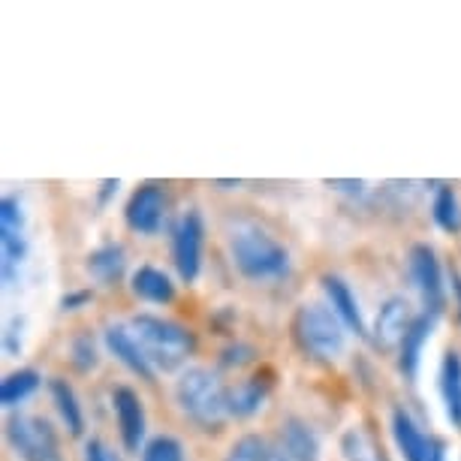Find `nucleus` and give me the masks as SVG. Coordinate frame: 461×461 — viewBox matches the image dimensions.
I'll return each instance as SVG.
<instances>
[{
    "label": "nucleus",
    "instance_id": "obj_1",
    "mask_svg": "<svg viewBox=\"0 0 461 461\" xmlns=\"http://www.w3.org/2000/svg\"><path fill=\"white\" fill-rule=\"evenodd\" d=\"M230 259L245 281L268 284L290 275V250L259 223H236L226 239Z\"/></svg>",
    "mask_w": 461,
    "mask_h": 461
},
{
    "label": "nucleus",
    "instance_id": "obj_2",
    "mask_svg": "<svg viewBox=\"0 0 461 461\" xmlns=\"http://www.w3.org/2000/svg\"><path fill=\"white\" fill-rule=\"evenodd\" d=\"M230 386H223V380L208 368H185L176 380V404L181 413L187 416L196 429L203 431H221L226 420H230Z\"/></svg>",
    "mask_w": 461,
    "mask_h": 461
},
{
    "label": "nucleus",
    "instance_id": "obj_3",
    "mask_svg": "<svg viewBox=\"0 0 461 461\" xmlns=\"http://www.w3.org/2000/svg\"><path fill=\"white\" fill-rule=\"evenodd\" d=\"M290 332H293V341L304 359L335 362L338 356H344L347 329L341 320L335 317V311L329 308V304H320V302L299 304L293 314Z\"/></svg>",
    "mask_w": 461,
    "mask_h": 461
},
{
    "label": "nucleus",
    "instance_id": "obj_4",
    "mask_svg": "<svg viewBox=\"0 0 461 461\" xmlns=\"http://www.w3.org/2000/svg\"><path fill=\"white\" fill-rule=\"evenodd\" d=\"M130 332L136 335V341L142 344L145 356L158 371L181 368L196 350V338L187 326L158 314H136L130 320Z\"/></svg>",
    "mask_w": 461,
    "mask_h": 461
},
{
    "label": "nucleus",
    "instance_id": "obj_5",
    "mask_svg": "<svg viewBox=\"0 0 461 461\" xmlns=\"http://www.w3.org/2000/svg\"><path fill=\"white\" fill-rule=\"evenodd\" d=\"M6 443L19 461H64L58 431L33 413H13L6 420Z\"/></svg>",
    "mask_w": 461,
    "mask_h": 461
},
{
    "label": "nucleus",
    "instance_id": "obj_6",
    "mask_svg": "<svg viewBox=\"0 0 461 461\" xmlns=\"http://www.w3.org/2000/svg\"><path fill=\"white\" fill-rule=\"evenodd\" d=\"M28 259V214L19 196L0 199V277L4 286H15Z\"/></svg>",
    "mask_w": 461,
    "mask_h": 461
},
{
    "label": "nucleus",
    "instance_id": "obj_7",
    "mask_svg": "<svg viewBox=\"0 0 461 461\" xmlns=\"http://www.w3.org/2000/svg\"><path fill=\"white\" fill-rule=\"evenodd\" d=\"M407 277H411L413 290L420 295L425 314L440 317V311L447 308V277H443L438 250L425 245V241L413 245L411 254H407Z\"/></svg>",
    "mask_w": 461,
    "mask_h": 461
},
{
    "label": "nucleus",
    "instance_id": "obj_8",
    "mask_svg": "<svg viewBox=\"0 0 461 461\" xmlns=\"http://www.w3.org/2000/svg\"><path fill=\"white\" fill-rule=\"evenodd\" d=\"M203 248H205V221L196 208L178 214L172 226V263L185 284H194L203 272Z\"/></svg>",
    "mask_w": 461,
    "mask_h": 461
},
{
    "label": "nucleus",
    "instance_id": "obj_9",
    "mask_svg": "<svg viewBox=\"0 0 461 461\" xmlns=\"http://www.w3.org/2000/svg\"><path fill=\"white\" fill-rule=\"evenodd\" d=\"M167 208H169V199L163 185L148 181V185H139L133 190V196L127 199L124 221L139 236H158L163 230V223H167Z\"/></svg>",
    "mask_w": 461,
    "mask_h": 461
},
{
    "label": "nucleus",
    "instance_id": "obj_10",
    "mask_svg": "<svg viewBox=\"0 0 461 461\" xmlns=\"http://www.w3.org/2000/svg\"><path fill=\"white\" fill-rule=\"evenodd\" d=\"M413 320L416 314H413L411 302H407L404 295H389V299L380 304L377 317H374V329H371L374 347L383 353H393V350L398 353L404 335L411 332Z\"/></svg>",
    "mask_w": 461,
    "mask_h": 461
},
{
    "label": "nucleus",
    "instance_id": "obj_11",
    "mask_svg": "<svg viewBox=\"0 0 461 461\" xmlns=\"http://www.w3.org/2000/svg\"><path fill=\"white\" fill-rule=\"evenodd\" d=\"M112 413H115L121 443L127 452H142L145 449V434H148V420H145V407L136 389L130 386H115L112 389Z\"/></svg>",
    "mask_w": 461,
    "mask_h": 461
},
{
    "label": "nucleus",
    "instance_id": "obj_12",
    "mask_svg": "<svg viewBox=\"0 0 461 461\" xmlns=\"http://www.w3.org/2000/svg\"><path fill=\"white\" fill-rule=\"evenodd\" d=\"M103 347H106L130 374H136L139 380L154 383V377H158V368H154L151 359L145 356L142 344L136 341V335L130 332V326H121V323L106 326V332H103Z\"/></svg>",
    "mask_w": 461,
    "mask_h": 461
},
{
    "label": "nucleus",
    "instance_id": "obj_13",
    "mask_svg": "<svg viewBox=\"0 0 461 461\" xmlns=\"http://www.w3.org/2000/svg\"><path fill=\"white\" fill-rule=\"evenodd\" d=\"M393 438L404 461H431L434 447H438V440L431 434H425V429L413 420V413L407 407H395L393 411Z\"/></svg>",
    "mask_w": 461,
    "mask_h": 461
},
{
    "label": "nucleus",
    "instance_id": "obj_14",
    "mask_svg": "<svg viewBox=\"0 0 461 461\" xmlns=\"http://www.w3.org/2000/svg\"><path fill=\"white\" fill-rule=\"evenodd\" d=\"M323 293H326V304L335 311V317L341 320L347 332H353L356 338H368V326H365V317H362V308H359V299H356L353 286L338 275H326L323 281Z\"/></svg>",
    "mask_w": 461,
    "mask_h": 461
},
{
    "label": "nucleus",
    "instance_id": "obj_15",
    "mask_svg": "<svg viewBox=\"0 0 461 461\" xmlns=\"http://www.w3.org/2000/svg\"><path fill=\"white\" fill-rule=\"evenodd\" d=\"M434 323H438V317L431 314H416L411 332L404 335L402 347H398V371L404 374L407 383H416L420 377V362H422V350L425 344L431 341V332H434Z\"/></svg>",
    "mask_w": 461,
    "mask_h": 461
},
{
    "label": "nucleus",
    "instance_id": "obj_16",
    "mask_svg": "<svg viewBox=\"0 0 461 461\" xmlns=\"http://www.w3.org/2000/svg\"><path fill=\"white\" fill-rule=\"evenodd\" d=\"M85 272L91 275V281L100 286H115L127 272V250L118 241H106V245L94 248L88 259H85Z\"/></svg>",
    "mask_w": 461,
    "mask_h": 461
},
{
    "label": "nucleus",
    "instance_id": "obj_17",
    "mask_svg": "<svg viewBox=\"0 0 461 461\" xmlns=\"http://www.w3.org/2000/svg\"><path fill=\"white\" fill-rule=\"evenodd\" d=\"M277 438H281V449L293 461H320V434L299 416H286Z\"/></svg>",
    "mask_w": 461,
    "mask_h": 461
},
{
    "label": "nucleus",
    "instance_id": "obj_18",
    "mask_svg": "<svg viewBox=\"0 0 461 461\" xmlns=\"http://www.w3.org/2000/svg\"><path fill=\"white\" fill-rule=\"evenodd\" d=\"M130 290H133L136 299H142L148 304H169L176 299V284L158 266H139L130 275Z\"/></svg>",
    "mask_w": 461,
    "mask_h": 461
},
{
    "label": "nucleus",
    "instance_id": "obj_19",
    "mask_svg": "<svg viewBox=\"0 0 461 461\" xmlns=\"http://www.w3.org/2000/svg\"><path fill=\"white\" fill-rule=\"evenodd\" d=\"M266 398H268L266 380H259V377L239 380L236 386H230V395H226L230 416L232 420H250V416H257L266 407Z\"/></svg>",
    "mask_w": 461,
    "mask_h": 461
},
{
    "label": "nucleus",
    "instance_id": "obj_20",
    "mask_svg": "<svg viewBox=\"0 0 461 461\" xmlns=\"http://www.w3.org/2000/svg\"><path fill=\"white\" fill-rule=\"evenodd\" d=\"M440 398L447 420L461 429V356L456 350L443 353L440 362Z\"/></svg>",
    "mask_w": 461,
    "mask_h": 461
},
{
    "label": "nucleus",
    "instance_id": "obj_21",
    "mask_svg": "<svg viewBox=\"0 0 461 461\" xmlns=\"http://www.w3.org/2000/svg\"><path fill=\"white\" fill-rule=\"evenodd\" d=\"M49 393H51V402H55V411L60 416V422H64V429L73 434V438H82L85 434V411L79 404L76 389L69 386L64 377H51Z\"/></svg>",
    "mask_w": 461,
    "mask_h": 461
},
{
    "label": "nucleus",
    "instance_id": "obj_22",
    "mask_svg": "<svg viewBox=\"0 0 461 461\" xmlns=\"http://www.w3.org/2000/svg\"><path fill=\"white\" fill-rule=\"evenodd\" d=\"M341 456L344 461H389L380 438L365 425H350L341 434Z\"/></svg>",
    "mask_w": 461,
    "mask_h": 461
},
{
    "label": "nucleus",
    "instance_id": "obj_23",
    "mask_svg": "<svg viewBox=\"0 0 461 461\" xmlns=\"http://www.w3.org/2000/svg\"><path fill=\"white\" fill-rule=\"evenodd\" d=\"M40 386H42V377H40V371H33V368H19L13 374H6L4 383H0V404H4L6 411H15V407L28 402Z\"/></svg>",
    "mask_w": 461,
    "mask_h": 461
},
{
    "label": "nucleus",
    "instance_id": "obj_24",
    "mask_svg": "<svg viewBox=\"0 0 461 461\" xmlns=\"http://www.w3.org/2000/svg\"><path fill=\"white\" fill-rule=\"evenodd\" d=\"M431 217H434V223H438L443 232H452V236L461 232V203H458L456 187L440 185L438 190H434Z\"/></svg>",
    "mask_w": 461,
    "mask_h": 461
},
{
    "label": "nucleus",
    "instance_id": "obj_25",
    "mask_svg": "<svg viewBox=\"0 0 461 461\" xmlns=\"http://www.w3.org/2000/svg\"><path fill=\"white\" fill-rule=\"evenodd\" d=\"M69 362H73V368L82 371V374H91L100 365L97 338H94L88 329H82V332L76 335L73 341H69Z\"/></svg>",
    "mask_w": 461,
    "mask_h": 461
},
{
    "label": "nucleus",
    "instance_id": "obj_26",
    "mask_svg": "<svg viewBox=\"0 0 461 461\" xmlns=\"http://www.w3.org/2000/svg\"><path fill=\"white\" fill-rule=\"evenodd\" d=\"M142 461H185V443L172 434H158L145 443Z\"/></svg>",
    "mask_w": 461,
    "mask_h": 461
},
{
    "label": "nucleus",
    "instance_id": "obj_27",
    "mask_svg": "<svg viewBox=\"0 0 461 461\" xmlns=\"http://www.w3.org/2000/svg\"><path fill=\"white\" fill-rule=\"evenodd\" d=\"M268 443L259 434H241V438L226 449L223 461H266Z\"/></svg>",
    "mask_w": 461,
    "mask_h": 461
},
{
    "label": "nucleus",
    "instance_id": "obj_28",
    "mask_svg": "<svg viewBox=\"0 0 461 461\" xmlns=\"http://www.w3.org/2000/svg\"><path fill=\"white\" fill-rule=\"evenodd\" d=\"M22 329H24L22 317H13L10 323H6V329H4V353L10 356V359L22 353Z\"/></svg>",
    "mask_w": 461,
    "mask_h": 461
},
{
    "label": "nucleus",
    "instance_id": "obj_29",
    "mask_svg": "<svg viewBox=\"0 0 461 461\" xmlns=\"http://www.w3.org/2000/svg\"><path fill=\"white\" fill-rule=\"evenodd\" d=\"M221 362L226 365V368H241V365L254 362V347H248V344H230L221 353Z\"/></svg>",
    "mask_w": 461,
    "mask_h": 461
},
{
    "label": "nucleus",
    "instance_id": "obj_30",
    "mask_svg": "<svg viewBox=\"0 0 461 461\" xmlns=\"http://www.w3.org/2000/svg\"><path fill=\"white\" fill-rule=\"evenodd\" d=\"M326 185L332 190H338V194H347L353 199L368 194V185H365V181H353V178H332V181H326Z\"/></svg>",
    "mask_w": 461,
    "mask_h": 461
},
{
    "label": "nucleus",
    "instance_id": "obj_31",
    "mask_svg": "<svg viewBox=\"0 0 461 461\" xmlns=\"http://www.w3.org/2000/svg\"><path fill=\"white\" fill-rule=\"evenodd\" d=\"M85 461H118L115 452H112L106 443L91 438L88 443H85Z\"/></svg>",
    "mask_w": 461,
    "mask_h": 461
},
{
    "label": "nucleus",
    "instance_id": "obj_32",
    "mask_svg": "<svg viewBox=\"0 0 461 461\" xmlns=\"http://www.w3.org/2000/svg\"><path fill=\"white\" fill-rule=\"evenodd\" d=\"M94 299L91 290H73V293H64L60 295V311H79L85 308Z\"/></svg>",
    "mask_w": 461,
    "mask_h": 461
},
{
    "label": "nucleus",
    "instance_id": "obj_33",
    "mask_svg": "<svg viewBox=\"0 0 461 461\" xmlns=\"http://www.w3.org/2000/svg\"><path fill=\"white\" fill-rule=\"evenodd\" d=\"M449 293H452V304H456L458 323H461V272H456V268L449 272Z\"/></svg>",
    "mask_w": 461,
    "mask_h": 461
},
{
    "label": "nucleus",
    "instance_id": "obj_34",
    "mask_svg": "<svg viewBox=\"0 0 461 461\" xmlns=\"http://www.w3.org/2000/svg\"><path fill=\"white\" fill-rule=\"evenodd\" d=\"M118 187H121V181H118V178H106V181H103V185H100V205H106V203H109V196H112V194H118Z\"/></svg>",
    "mask_w": 461,
    "mask_h": 461
},
{
    "label": "nucleus",
    "instance_id": "obj_35",
    "mask_svg": "<svg viewBox=\"0 0 461 461\" xmlns=\"http://www.w3.org/2000/svg\"><path fill=\"white\" fill-rule=\"evenodd\" d=\"M266 461H293L286 452L281 449V447H268V456H266Z\"/></svg>",
    "mask_w": 461,
    "mask_h": 461
},
{
    "label": "nucleus",
    "instance_id": "obj_36",
    "mask_svg": "<svg viewBox=\"0 0 461 461\" xmlns=\"http://www.w3.org/2000/svg\"><path fill=\"white\" fill-rule=\"evenodd\" d=\"M431 461H447V443H443V440H438V447H434Z\"/></svg>",
    "mask_w": 461,
    "mask_h": 461
}]
</instances>
